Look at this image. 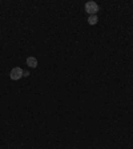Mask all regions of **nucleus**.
Segmentation results:
<instances>
[{"label":"nucleus","mask_w":133,"mask_h":149,"mask_svg":"<svg viewBox=\"0 0 133 149\" xmlns=\"http://www.w3.org/2000/svg\"><path fill=\"white\" fill-rule=\"evenodd\" d=\"M85 11H87V13H89V15H96L97 11H99V6H97L95 1H88V3L85 4Z\"/></svg>","instance_id":"f257e3e1"},{"label":"nucleus","mask_w":133,"mask_h":149,"mask_svg":"<svg viewBox=\"0 0 133 149\" xmlns=\"http://www.w3.org/2000/svg\"><path fill=\"white\" fill-rule=\"evenodd\" d=\"M24 74V72H23V69L22 68H19V67H15V68L11 71V79L12 80H19V79H22V76Z\"/></svg>","instance_id":"f03ea898"},{"label":"nucleus","mask_w":133,"mask_h":149,"mask_svg":"<svg viewBox=\"0 0 133 149\" xmlns=\"http://www.w3.org/2000/svg\"><path fill=\"white\" fill-rule=\"evenodd\" d=\"M27 64L29 65L31 68H36V67H37V60L31 56V57H28V59H27Z\"/></svg>","instance_id":"7ed1b4c3"},{"label":"nucleus","mask_w":133,"mask_h":149,"mask_svg":"<svg viewBox=\"0 0 133 149\" xmlns=\"http://www.w3.org/2000/svg\"><path fill=\"white\" fill-rule=\"evenodd\" d=\"M97 22H99V19H97L96 15H91L89 17H88V24H91V25H95Z\"/></svg>","instance_id":"20e7f679"}]
</instances>
